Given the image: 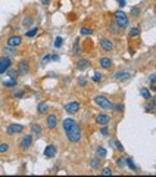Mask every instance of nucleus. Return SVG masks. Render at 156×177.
Listing matches in <instances>:
<instances>
[{"label":"nucleus","instance_id":"46","mask_svg":"<svg viewBox=\"0 0 156 177\" xmlns=\"http://www.w3.org/2000/svg\"><path fill=\"white\" fill-rule=\"evenodd\" d=\"M52 61H59V55H53L52 56Z\"/></svg>","mask_w":156,"mask_h":177},{"label":"nucleus","instance_id":"31","mask_svg":"<svg viewBox=\"0 0 156 177\" xmlns=\"http://www.w3.org/2000/svg\"><path fill=\"white\" fill-rule=\"evenodd\" d=\"M37 33H39V28H37V27H34V28H30V30L25 33V36H27L28 39H31V37H34Z\"/></svg>","mask_w":156,"mask_h":177},{"label":"nucleus","instance_id":"6","mask_svg":"<svg viewBox=\"0 0 156 177\" xmlns=\"http://www.w3.org/2000/svg\"><path fill=\"white\" fill-rule=\"evenodd\" d=\"M59 124V120H58V115L56 114H47L46 117V127L49 130H55Z\"/></svg>","mask_w":156,"mask_h":177},{"label":"nucleus","instance_id":"17","mask_svg":"<svg viewBox=\"0 0 156 177\" xmlns=\"http://www.w3.org/2000/svg\"><path fill=\"white\" fill-rule=\"evenodd\" d=\"M90 167H91V170L97 171V170L102 167V158H99V157L91 158V159H90Z\"/></svg>","mask_w":156,"mask_h":177},{"label":"nucleus","instance_id":"4","mask_svg":"<svg viewBox=\"0 0 156 177\" xmlns=\"http://www.w3.org/2000/svg\"><path fill=\"white\" fill-rule=\"evenodd\" d=\"M34 134L33 133H28V134H25V136H22V139L19 140V149L22 151V152H25V151H28L31 146H33V142H34Z\"/></svg>","mask_w":156,"mask_h":177},{"label":"nucleus","instance_id":"36","mask_svg":"<svg viewBox=\"0 0 156 177\" xmlns=\"http://www.w3.org/2000/svg\"><path fill=\"white\" fill-rule=\"evenodd\" d=\"M114 112L122 114V112H124V105H122V103H117V105L114 106Z\"/></svg>","mask_w":156,"mask_h":177},{"label":"nucleus","instance_id":"8","mask_svg":"<svg viewBox=\"0 0 156 177\" xmlns=\"http://www.w3.org/2000/svg\"><path fill=\"white\" fill-rule=\"evenodd\" d=\"M10 65H12L10 58L6 56V55H3V56L0 58V75H1V74H6V71L10 68Z\"/></svg>","mask_w":156,"mask_h":177},{"label":"nucleus","instance_id":"15","mask_svg":"<svg viewBox=\"0 0 156 177\" xmlns=\"http://www.w3.org/2000/svg\"><path fill=\"white\" fill-rule=\"evenodd\" d=\"M99 65H100V68H102V69H111V67H112V59H111V58L103 56V58H100Z\"/></svg>","mask_w":156,"mask_h":177},{"label":"nucleus","instance_id":"37","mask_svg":"<svg viewBox=\"0 0 156 177\" xmlns=\"http://www.w3.org/2000/svg\"><path fill=\"white\" fill-rule=\"evenodd\" d=\"M112 174H114V171H112L111 167H105L102 170V176H112Z\"/></svg>","mask_w":156,"mask_h":177},{"label":"nucleus","instance_id":"19","mask_svg":"<svg viewBox=\"0 0 156 177\" xmlns=\"http://www.w3.org/2000/svg\"><path fill=\"white\" fill-rule=\"evenodd\" d=\"M155 108H156V97L147 99V103L144 105V111H146V112H152Z\"/></svg>","mask_w":156,"mask_h":177},{"label":"nucleus","instance_id":"5","mask_svg":"<svg viewBox=\"0 0 156 177\" xmlns=\"http://www.w3.org/2000/svg\"><path fill=\"white\" fill-rule=\"evenodd\" d=\"M79 109H81V105H79L78 100H71V102L65 103V111H66V114H69V115L78 114Z\"/></svg>","mask_w":156,"mask_h":177},{"label":"nucleus","instance_id":"9","mask_svg":"<svg viewBox=\"0 0 156 177\" xmlns=\"http://www.w3.org/2000/svg\"><path fill=\"white\" fill-rule=\"evenodd\" d=\"M18 71H19V75H27V74L30 72V61H28V59L19 61V64H18Z\"/></svg>","mask_w":156,"mask_h":177},{"label":"nucleus","instance_id":"3","mask_svg":"<svg viewBox=\"0 0 156 177\" xmlns=\"http://www.w3.org/2000/svg\"><path fill=\"white\" fill-rule=\"evenodd\" d=\"M114 19H115V25H117L119 30H125V28L130 25V18H128L127 13L122 12V10H117V12H115Z\"/></svg>","mask_w":156,"mask_h":177},{"label":"nucleus","instance_id":"32","mask_svg":"<svg viewBox=\"0 0 156 177\" xmlns=\"http://www.w3.org/2000/svg\"><path fill=\"white\" fill-rule=\"evenodd\" d=\"M91 80L94 81V83H100L102 80H103V75L99 72V71H96L94 74H93V77H91Z\"/></svg>","mask_w":156,"mask_h":177},{"label":"nucleus","instance_id":"40","mask_svg":"<svg viewBox=\"0 0 156 177\" xmlns=\"http://www.w3.org/2000/svg\"><path fill=\"white\" fill-rule=\"evenodd\" d=\"M114 146H115V149H117L118 152H121V154L124 152V146H122V143H121L119 140H115V145H114Z\"/></svg>","mask_w":156,"mask_h":177},{"label":"nucleus","instance_id":"42","mask_svg":"<svg viewBox=\"0 0 156 177\" xmlns=\"http://www.w3.org/2000/svg\"><path fill=\"white\" fill-rule=\"evenodd\" d=\"M62 42H63V39H62V37H56V40H55V47H56V49H59V47L62 46Z\"/></svg>","mask_w":156,"mask_h":177},{"label":"nucleus","instance_id":"21","mask_svg":"<svg viewBox=\"0 0 156 177\" xmlns=\"http://www.w3.org/2000/svg\"><path fill=\"white\" fill-rule=\"evenodd\" d=\"M16 86H18V80L16 78H10V80L3 81V87L6 88H16Z\"/></svg>","mask_w":156,"mask_h":177},{"label":"nucleus","instance_id":"43","mask_svg":"<svg viewBox=\"0 0 156 177\" xmlns=\"http://www.w3.org/2000/svg\"><path fill=\"white\" fill-rule=\"evenodd\" d=\"M74 50H75V53H79V40H75V43H74Z\"/></svg>","mask_w":156,"mask_h":177},{"label":"nucleus","instance_id":"34","mask_svg":"<svg viewBox=\"0 0 156 177\" xmlns=\"http://www.w3.org/2000/svg\"><path fill=\"white\" fill-rule=\"evenodd\" d=\"M50 61H52V55H50V53H46V55L41 58V62H40V64H41V67H44V65H46L47 62H50Z\"/></svg>","mask_w":156,"mask_h":177},{"label":"nucleus","instance_id":"1","mask_svg":"<svg viewBox=\"0 0 156 177\" xmlns=\"http://www.w3.org/2000/svg\"><path fill=\"white\" fill-rule=\"evenodd\" d=\"M62 130L65 133L66 139L69 143H79L81 142V137H82V133L81 129L78 126V123L74 118H63L62 121Z\"/></svg>","mask_w":156,"mask_h":177},{"label":"nucleus","instance_id":"41","mask_svg":"<svg viewBox=\"0 0 156 177\" xmlns=\"http://www.w3.org/2000/svg\"><path fill=\"white\" fill-rule=\"evenodd\" d=\"M131 15H133V16H139V15H140V9H139L137 6L131 7Z\"/></svg>","mask_w":156,"mask_h":177},{"label":"nucleus","instance_id":"10","mask_svg":"<svg viewBox=\"0 0 156 177\" xmlns=\"http://www.w3.org/2000/svg\"><path fill=\"white\" fill-rule=\"evenodd\" d=\"M6 44L10 46V47H19L22 44V37L21 36H16V34L15 36H10V37H7Z\"/></svg>","mask_w":156,"mask_h":177},{"label":"nucleus","instance_id":"13","mask_svg":"<svg viewBox=\"0 0 156 177\" xmlns=\"http://www.w3.org/2000/svg\"><path fill=\"white\" fill-rule=\"evenodd\" d=\"M56 154H58V149H56L55 145H49V146H46V149H44V157H46V158L53 159V158L56 157Z\"/></svg>","mask_w":156,"mask_h":177},{"label":"nucleus","instance_id":"23","mask_svg":"<svg viewBox=\"0 0 156 177\" xmlns=\"http://www.w3.org/2000/svg\"><path fill=\"white\" fill-rule=\"evenodd\" d=\"M77 83L79 87H87V86H88V78H87V75H79Z\"/></svg>","mask_w":156,"mask_h":177},{"label":"nucleus","instance_id":"45","mask_svg":"<svg viewBox=\"0 0 156 177\" xmlns=\"http://www.w3.org/2000/svg\"><path fill=\"white\" fill-rule=\"evenodd\" d=\"M150 90L156 93V83H152V86H150Z\"/></svg>","mask_w":156,"mask_h":177},{"label":"nucleus","instance_id":"33","mask_svg":"<svg viewBox=\"0 0 156 177\" xmlns=\"http://www.w3.org/2000/svg\"><path fill=\"white\" fill-rule=\"evenodd\" d=\"M140 94H141V97L143 99H150L152 96H150V91H149V88H140Z\"/></svg>","mask_w":156,"mask_h":177},{"label":"nucleus","instance_id":"20","mask_svg":"<svg viewBox=\"0 0 156 177\" xmlns=\"http://www.w3.org/2000/svg\"><path fill=\"white\" fill-rule=\"evenodd\" d=\"M31 133H33L36 137H40V136L43 134V127H41L40 124H37V123H33V124H31Z\"/></svg>","mask_w":156,"mask_h":177},{"label":"nucleus","instance_id":"30","mask_svg":"<svg viewBox=\"0 0 156 177\" xmlns=\"http://www.w3.org/2000/svg\"><path fill=\"white\" fill-rule=\"evenodd\" d=\"M6 75L10 77V78H16V77L19 75V71H18V69H10V68H9V69L6 71Z\"/></svg>","mask_w":156,"mask_h":177},{"label":"nucleus","instance_id":"44","mask_svg":"<svg viewBox=\"0 0 156 177\" xmlns=\"http://www.w3.org/2000/svg\"><path fill=\"white\" fill-rule=\"evenodd\" d=\"M149 81H150V84H152V83H156V74H150V75H149Z\"/></svg>","mask_w":156,"mask_h":177},{"label":"nucleus","instance_id":"25","mask_svg":"<svg viewBox=\"0 0 156 177\" xmlns=\"http://www.w3.org/2000/svg\"><path fill=\"white\" fill-rule=\"evenodd\" d=\"M16 47H10V46H7L6 44V47H3V53L6 55V56H12V55H16V50H15Z\"/></svg>","mask_w":156,"mask_h":177},{"label":"nucleus","instance_id":"35","mask_svg":"<svg viewBox=\"0 0 156 177\" xmlns=\"http://www.w3.org/2000/svg\"><path fill=\"white\" fill-rule=\"evenodd\" d=\"M127 167L130 170H133V171H137V167H136V164H134V161L131 158H127Z\"/></svg>","mask_w":156,"mask_h":177},{"label":"nucleus","instance_id":"12","mask_svg":"<svg viewBox=\"0 0 156 177\" xmlns=\"http://www.w3.org/2000/svg\"><path fill=\"white\" fill-rule=\"evenodd\" d=\"M90 65H91V62H90V59H87V58H82V59H78L77 64H75V68L79 69V71H85V69H88L90 68Z\"/></svg>","mask_w":156,"mask_h":177},{"label":"nucleus","instance_id":"49","mask_svg":"<svg viewBox=\"0 0 156 177\" xmlns=\"http://www.w3.org/2000/svg\"><path fill=\"white\" fill-rule=\"evenodd\" d=\"M155 13H156V4H155Z\"/></svg>","mask_w":156,"mask_h":177},{"label":"nucleus","instance_id":"27","mask_svg":"<svg viewBox=\"0 0 156 177\" xmlns=\"http://www.w3.org/2000/svg\"><path fill=\"white\" fill-rule=\"evenodd\" d=\"M24 88H16V90H13V93H12V97H15V99H21V97H24Z\"/></svg>","mask_w":156,"mask_h":177},{"label":"nucleus","instance_id":"7","mask_svg":"<svg viewBox=\"0 0 156 177\" xmlns=\"http://www.w3.org/2000/svg\"><path fill=\"white\" fill-rule=\"evenodd\" d=\"M25 130V126L24 124H9L7 126V129H6V133L9 134V136H13V134H19V133H22Z\"/></svg>","mask_w":156,"mask_h":177},{"label":"nucleus","instance_id":"18","mask_svg":"<svg viewBox=\"0 0 156 177\" xmlns=\"http://www.w3.org/2000/svg\"><path fill=\"white\" fill-rule=\"evenodd\" d=\"M115 78H117L118 81H127V80L131 78V72H128V71H119V72L115 74Z\"/></svg>","mask_w":156,"mask_h":177},{"label":"nucleus","instance_id":"24","mask_svg":"<svg viewBox=\"0 0 156 177\" xmlns=\"http://www.w3.org/2000/svg\"><path fill=\"white\" fill-rule=\"evenodd\" d=\"M140 36V28L139 27H133L130 31H128V37L130 39H136V37H139Z\"/></svg>","mask_w":156,"mask_h":177},{"label":"nucleus","instance_id":"11","mask_svg":"<svg viewBox=\"0 0 156 177\" xmlns=\"http://www.w3.org/2000/svg\"><path fill=\"white\" fill-rule=\"evenodd\" d=\"M100 47H102L103 52H112L114 42L111 39H108V37H103V39H100Z\"/></svg>","mask_w":156,"mask_h":177},{"label":"nucleus","instance_id":"22","mask_svg":"<svg viewBox=\"0 0 156 177\" xmlns=\"http://www.w3.org/2000/svg\"><path fill=\"white\" fill-rule=\"evenodd\" d=\"M96 157H99V158L105 159V158L108 157V152H106V149H105L103 146H97V148H96Z\"/></svg>","mask_w":156,"mask_h":177},{"label":"nucleus","instance_id":"28","mask_svg":"<svg viewBox=\"0 0 156 177\" xmlns=\"http://www.w3.org/2000/svg\"><path fill=\"white\" fill-rule=\"evenodd\" d=\"M33 22H34V19H33L31 16H25V18L22 19V25H24L25 28L31 27V25H33Z\"/></svg>","mask_w":156,"mask_h":177},{"label":"nucleus","instance_id":"48","mask_svg":"<svg viewBox=\"0 0 156 177\" xmlns=\"http://www.w3.org/2000/svg\"><path fill=\"white\" fill-rule=\"evenodd\" d=\"M40 1H41V4H44V6L49 4V0H40Z\"/></svg>","mask_w":156,"mask_h":177},{"label":"nucleus","instance_id":"26","mask_svg":"<svg viewBox=\"0 0 156 177\" xmlns=\"http://www.w3.org/2000/svg\"><path fill=\"white\" fill-rule=\"evenodd\" d=\"M117 167H118V168H121V170H124V168L127 167V158L119 157V158L117 159Z\"/></svg>","mask_w":156,"mask_h":177},{"label":"nucleus","instance_id":"39","mask_svg":"<svg viewBox=\"0 0 156 177\" xmlns=\"http://www.w3.org/2000/svg\"><path fill=\"white\" fill-rule=\"evenodd\" d=\"M100 134H102L103 137L109 136V129H108V126H102V127H100Z\"/></svg>","mask_w":156,"mask_h":177},{"label":"nucleus","instance_id":"38","mask_svg":"<svg viewBox=\"0 0 156 177\" xmlns=\"http://www.w3.org/2000/svg\"><path fill=\"white\" fill-rule=\"evenodd\" d=\"M79 33H81L82 36H91V34H93V31H91L90 28H85V27H82V28L79 30Z\"/></svg>","mask_w":156,"mask_h":177},{"label":"nucleus","instance_id":"14","mask_svg":"<svg viewBox=\"0 0 156 177\" xmlns=\"http://www.w3.org/2000/svg\"><path fill=\"white\" fill-rule=\"evenodd\" d=\"M96 123L102 127V126H109V123H111V117L109 115H106V114H99L97 117H96Z\"/></svg>","mask_w":156,"mask_h":177},{"label":"nucleus","instance_id":"2","mask_svg":"<svg viewBox=\"0 0 156 177\" xmlns=\"http://www.w3.org/2000/svg\"><path fill=\"white\" fill-rule=\"evenodd\" d=\"M93 102H94V105L96 106H99V108H102V109H105V111H114V102L108 97V96H103V94H97V96H94L93 97Z\"/></svg>","mask_w":156,"mask_h":177},{"label":"nucleus","instance_id":"29","mask_svg":"<svg viewBox=\"0 0 156 177\" xmlns=\"http://www.w3.org/2000/svg\"><path fill=\"white\" fill-rule=\"evenodd\" d=\"M9 149H10V145H9L7 142L0 143V154H7V152H9Z\"/></svg>","mask_w":156,"mask_h":177},{"label":"nucleus","instance_id":"47","mask_svg":"<svg viewBox=\"0 0 156 177\" xmlns=\"http://www.w3.org/2000/svg\"><path fill=\"white\" fill-rule=\"evenodd\" d=\"M118 3H119V6H121V7H124V6H125V0H119Z\"/></svg>","mask_w":156,"mask_h":177},{"label":"nucleus","instance_id":"16","mask_svg":"<svg viewBox=\"0 0 156 177\" xmlns=\"http://www.w3.org/2000/svg\"><path fill=\"white\" fill-rule=\"evenodd\" d=\"M49 112H50V106L47 103H44V102L39 103V106H37V114L39 115H47Z\"/></svg>","mask_w":156,"mask_h":177}]
</instances>
